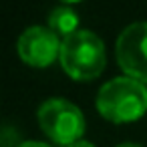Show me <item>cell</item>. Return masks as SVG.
<instances>
[{"instance_id": "cell-1", "label": "cell", "mask_w": 147, "mask_h": 147, "mask_svg": "<svg viewBox=\"0 0 147 147\" xmlns=\"http://www.w3.org/2000/svg\"><path fill=\"white\" fill-rule=\"evenodd\" d=\"M95 105L107 121H137L147 111V87L131 77H115L99 89Z\"/></svg>"}, {"instance_id": "cell-2", "label": "cell", "mask_w": 147, "mask_h": 147, "mask_svg": "<svg viewBox=\"0 0 147 147\" xmlns=\"http://www.w3.org/2000/svg\"><path fill=\"white\" fill-rule=\"evenodd\" d=\"M61 67L75 81L97 79L107 65V53L103 40L91 30H77L75 34L63 38L61 45Z\"/></svg>"}, {"instance_id": "cell-3", "label": "cell", "mask_w": 147, "mask_h": 147, "mask_svg": "<svg viewBox=\"0 0 147 147\" xmlns=\"http://www.w3.org/2000/svg\"><path fill=\"white\" fill-rule=\"evenodd\" d=\"M38 125L51 141L67 147L83 139L85 115L71 101L49 99L38 109Z\"/></svg>"}, {"instance_id": "cell-4", "label": "cell", "mask_w": 147, "mask_h": 147, "mask_svg": "<svg viewBox=\"0 0 147 147\" xmlns=\"http://www.w3.org/2000/svg\"><path fill=\"white\" fill-rule=\"evenodd\" d=\"M117 65L139 83H147V22H133L117 38L115 45Z\"/></svg>"}, {"instance_id": "cell-5", "label": "cell", "mask_w": 147, "mask_h": 147, "mask_svg": "<svg viewBox=\"0 0 147 147\" xmlns=\"http://www.w3.org/2000/svg\"><path fill=\"white\" fill-rule=\"evenodd\" d=\"M61 45L63 40H59V34L49 26H28L18 36L16 51L28 67L45 69L61 57Z\"/></svg>"}, {"instance_id": "cell-6", "label": "cell", "mask_w": 147, "mask_h": 147, "mask_svg": "<svg viewBox=\"0 0 147 147\" xmlns=\"http://www.w3.org/2000/svg\"><path fill=\"white\" fill-rule=\"evenodd\" d=\"M49 28H51L53 32H57V34H63V38H67V36L75 34L77 30H81V28H79V16H77V12H75L71 6H67V4L57 6V8L49 14Z\"/></svg>"}, {"instance_id": "cell-7", "label": "cell", "mask_w": 147, "mask_h": 147, "mask_svg": "<svg viewBox=\"0 0 147 147\" xmlns=\"http://www.w3.org/2000/svg\"><path fill=\"white\" fill-rule=\"evenodd\" d=\"M24 141H20V135L14 127H2V131H0V145L2 147H20Z\"/></svg>"}, {"instance_id": "cell-8", "label": "cell", "mask_w": 147, "mask_h": 147, "mask_svg": "<svg viewBox=\"0 0 147 147\" xmlns=\"http://www.w3.org/2000/svg\"><path fill=\"white\" fill-rule=\"evenodd\" d=\"M20 147H51L49 143H42V141H24Z\"/></svg>"}, {"instance_id": "cell-9", "label": "cell", "mask_w": 147, "mask_h": 147, "mask_svg": "<svg viewBox=\"0 0 147 147\" xmlns=\"http://www.w3.org/2000/svg\"><path fill=\"white\" fill-rule=\"evenodd\" d=\"M67 147H95L91 141H85V139H81V141H77V143H73V145H67Z\"/></svg>"}, {"instance_id": "cell-10", "label": "cell", "mask_w": 147, "mask_h": 147, "mask_svg": "<svg viewBox=\"0 0 147 147\" xmlns=\"http://www.w3.org/2000/svg\"><path fill=\"white\" fill-rule=\"evenodd\" d=\"M117 147H141V145H137V143H121Z\"/></svg>"}]
</instances>
